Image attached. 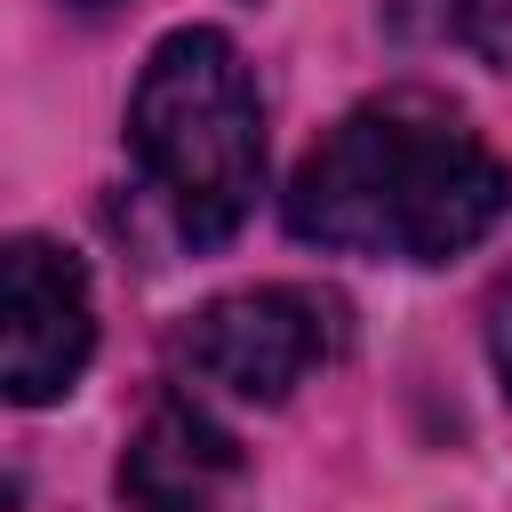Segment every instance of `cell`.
Wrapping results in <instances>:
<instances>
[{
  "label": "cell",
  "mask_w": 512,
  "mask_h": 512,
  "mask_svg": "<svg viewBox=\"0 0 512 512\" xmlns=\"http://www.w3.org/2000/svg\"><path fill=\"white\" fill-rule=\"evenodd\" d=\"M232 480H240V440L192 400H160L120 456V496L136 512H208Z\"/></svg>",
  "instance_id": "5"
},
{
  "label": "cell",
  "mask_w": 512,
  "mask_h": 512,
  "mask_svg": "<svg viewBox=\"0 0 512 512\" xmlns=\"http://www.w3.org/2000/svg\"><path fill=\"white\" fill-rule=\"evenodd\" d=\"M128 152L192 248H216L248 224L264 184V112L240 48L216 24H184L144 56L128 96Z\"/></svg>",
  "instance_id": "2"
},
{
  "label": "cell",
  "mask_w": 512,
  "mask_h": 512,
  "mask_svg": "<svg viewBox=\"0 0 512 512\" xmlns=\"http://www.w3.org/2000/svg\"><path fill=\"white\" fill-rule=\"evenodd\" d=\"M328 352V304L304 288H240L192 312L184 360L232 400H288Z\"/></svg>",
  "instance_id": "4"
},
{
  "label": "cell",
  "mask_w": 512,
  "mask_h": 512,
  "mask_svg": "<svg viewBox=\"0 0 512 512\" xmlns=\"http://www.w3.org/2000/svg\"><path fill=\"white\" fill-rule=\"evenodd\" d=\"M512 168L488 136L416 88L352 104L288 176V232L376 264H448L496 232Z\"/></svg>",
  "instance_id": "1"
},
{
  "label": "cell",
  "mask_w": 512,
  "mask_h": 512,
  "mask_svg": "<svg viewBox=\"0 0 512 512\" xmlns=\"http://www.w3.org/2000/svg\"><path fill=\"white\" fill-rule=\"evenodd\" d=\"M0 384L16 408H48L80 384L88 352H96V304H88V272L80 256H64L56 240L24 232L0 248Z\"/></svg>",
  "instance_id": "3"
},
{
  "label": "cell",
  "mask_w": 512,
  "mask_h": 512,
  "mask_svg": "<svg viewBox=\"0 0 512 512\" xmlns=\"http://www.w3.org/2000/svg\"><path fill=\"white\" fill-rule=\"evenodd\" d=\"M488 360H496V384H504V400H512V272H504L496 296H488Z\"/></svg>",
  "instance_id": "6"
},
{
  "label": "cell",
  "mask_w": 512,
  "mask_h": 512,
  "mask_svg": "<svg viewBox=\"0 0 512 512\" xmlns=\"http://www.w3.org/2000/svg\"><path fill=\"white\" fill-rule=\"evenodd\" d=\"M72 8H112V0H72Z\"/></svg>",
  "instance_id": "7"
}]
</instances>
